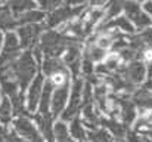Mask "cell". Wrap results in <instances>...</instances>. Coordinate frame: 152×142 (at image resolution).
Returning <instances> with one entry per match:
<instances>
[{
  "instance_id": "cell-12",
  "label": "cell",
  "mask_w": 152,
  "mask_h": 142,
  "mask_svg": "<svg viewBox=\"0 0 152 142\" xmlns=\"http://www.w3.org/2000/svg\"><path fill=\"white\" fill-rule=\"evenodd\" d=\"M69 83L64 85V86H58L53 88V93H52L50 101V114L53 118L61 117V114L64 113L65 107H66V101L69 98Z\"/></svg>"
},
{
  "instance_id": "cell-33",
  "label": "cell",
  "mask_w": 152,
  "mask_h": 142,
  "mask_svg": "<svg viewBox=\"0 0 152 142\" xmlns=\"http://www.w3.org/2000/svg\"><path fill=\"white\" fill-rule=\"evenodd\" d=\"M7 135H9V129L0 124V142H7Z\"/></svg>"
},
{
  "instance_id": "cell-21",
  "label": "cell",
  "mask_w": 152,
  "mask_h": 142,
  "mask_svg": "<svg viewBox=\"0 0 152 142\" xmlns=\"http://www.w3.org/2000/svg\"><path fill=\"white\" fill-rule=\"evenodd\" d=\"M124 3H126V0H109V1L105 4V7H103L105 16H103V21H102L101 24L108 22V21H111V19L120 16V15L123 13Z\"/></svg>"
},
{
  "instance_id": "cell-39",
  "label": "cell",
  "mask_w": 152,
  "mask_h": 142,
  "mask_svg": "<svg viewBox=\"0 0 152 142\" xmlns=\"http://www.w3.org/2000/svg\"><path fill=\"white\" fill-rule=\"evenodd\" d=\"M133 1H136V3H139V4H143V3L148 1V0H133Z\"/></svg>"
},
{
  "instance_id": "cell-37",
  "label": "cell",
  "mask_w": 152,
  "mask_h": 142,
  "mask_svg": "<svg viewBox=\"0 0 152 142\" xmlns=\"http://www.w3.org/2000/svg\"><path fill=\"white\" fill-rule=\"evenodd\" d=\"M140 135H142V136H145V138H148V139H151V141H152V129H149V130H145V132H142Z\"/></svg>"
},
{
  "instance_id": "cell-7",
  "label": "cell",
  "mask_w": 152,
  "mask_h": 142,
  "mask_svg": "<svg viewBox=\"0 0 152 142\" xmlns=\"http://www.w3.org/2000/svg\"><path fill=\"white\" fill-rule=\"evenodd\" d=\"M123 13L133 24V27L136 28V33H140L145 28L152 27V19L143 12L142 4H139V3H136L133 0H126Z\"/></svg>"
},
{
  "instance_id": "cell-32",
  "label": "cell",
  "mask_w": 152,
  "mask_h": 142,
  "mask_svg": "<svg viewBox=\"0 0 152 142\" xmlns=\"http://www.w3.org/2000/svg\"><path fill=\"white\" fill-rule=\"evenodd\" d=\"M142 9H143V12H145V13L152 19V0L145 1V3L142 4Z\"/></svg>"
},
{
  "instance_id": "cell-19",
  "label": "cell",
  "mask_w": 152,
  "mask_h": 142,
  "mask_svg": "<svg viewBox=\"0 0 152 142\" xmlns=\"http://www.w3.org/2000/svg\"><path fill=\"white\" fill-rule=\"evenodd\" d=\"M68 132L72 136V139L77 142H86L87 141V129L83 124V120L80 117H75L69 121Z\"/></svg>"
},
{
  "instance_id": "cell-9",
  "label": "cell",
  "mask_w": 152,
  "mask_h": 142,
  "mask_svg": "<svg viewBox=\"0 0 152 142\" xmlns=\"http://www.w3.org/2000/svg\"><path fill=\"white\" fill-rule=\"evenodd\" d=\"M45 31V25L43 24H28V25H21L15 30L21 47L24 50H31L36 45H39L40 36Z\"/></svg>"
},
{
  "instance_id": "cell-3",
  "label": "cell",
  "mask_w": 152,
  "mask_h": 142,
  "mask_svg": "<svg viewBox=\"0 0 152 142\" xmlns=\"http://www.w3.org/2000/svg\"><path fill=\"white\" fill-rule=\"evenodd\" d=\"M83 86H84V79L77 77L72 82V86L69 89V98H68V105L65 107L64 113L61 114V121H71L72 118L78 117L81 113V104H83Z\"/></svg>"
},
{
  "instance_id": "cell-34",
  "label": "cell",
  "mask_w": 152,
  "mask_h": 142,
  "mask_svg": "<svg viewBox=\"0 0 152 142\" xmlns=\"http://www.w3.org/2000/svg\"><path fill=\"white\" fill-rule=\"evenodd\" d=\"M109 0H89V6L90 7H102L108 3Z\"/></svg>"
},
{
  "instance_id": "cell-23",
  "label": "cell",
  "mask_w": 152,
  "mask_h": 142,
  "mask_svg": "<svg viewBox=\"0 0 152 142\" xmlns=\"http://www.w3.org/2000/svg\"><path fill=\"white\" fill-rule=\"evenodd\" d=\"M84 50L87 52V55L90 56V59H92L95 64H101V62H103L105 58L108 56V52H109V50L101 47L99 45H96L92 39L89 40V45H87V47H86Z\"/></svg>"
},
{
  "instance_id": "cell-16",
  "label": "cell",
  "mask_w": 152,
  "mask_h": 142,
  "mask_svg": "<svg viewBox=\"0 0 152 142\" xmlns=\"http://www.w3.org/2000/svg\"><path fill=\"white\" fill-rule=\"evenodd\" d=\"M64 68H66V67H65L62 58H53V56H45L43 61H42V65H40L42 74H43L46 79L50 77L52 74H55V73L64 70Z\"/></svg>"
},
{
  "instance_id": "cell-13",
  "label": "cell",
  "mask_w": 152,
  "mask_h": 142,
  "mask_svg": "<svg viewBox=\"0 0 152 142\" xmlns=\"http://www.w3.org/2000/svg\"><path fill=\"white\" fill-rule=\"evenodd\" d=\"M99 127H103L105 130L109 132V135L117 139V141H123L126 138V133L129 132V127L120 121V118L115 117H108V116H101L99 118Z\"/></svg>"
},
{
  "instance_id": "cell-11",
  "label": "cell",
  "mask_w": 152,
  "mask_h": 142,
  "mask_svg": "<svg viewBox=\"0 0 152 142\" xmlns=\"http://www.w3.org/2000/svg\"><path fill=\"white\" fill-rule=\"evenodd\" d=\"M45 82H46V77L39 73L34 80L30 83L28 89L25 90L27 95H25V101H27V110L28 113L34 114L37 111V107H39V101H40V96H42V92H43V86H45Z\"/></svg>"
},
{
  "instance_id": "cell-26",
  "label": "cell",
  "mask_w": 152,
  "mask_h": 142,
  "mask_svg": "<svg viewBox=\"0 0 152 142\" xmlns=\"http://www.w3.org/2000/svg\"><path fill=\"white\" fill-rule=\"evenodd\" d=\"M111 139H112V136L103 127H96V129L87 130V141L90 142H109Z\"/></svg>"
},
{
  "instance_id": "cell-30",
  "label": "cell",
  "mask_w": 152,
  "mask_h": 142,
  "mask_svg": "<svg viewBox=\"0 0 152 142\" xmlns=\"http://www.w3.org/2000/svg\"><path fill=\"white\" fill-rule=\"evenodd\" d=\"M87 3H89V0H64V4L72 6V7H75V6H87Z\"/></svg>"
},
{
  "instance_id": "cell-43",
  "label": "cell",
  "mask_w": 152,
  "mask_h": 142,
  "mask_svg": "<svg viewBox=\"0 0 152 142\" xmlns=\"http://www.w3.org/2000/svg\"><path fill=\"white\" fill-rule=\"evenodd\" d=\"M0 101H1V95H0Z\"/></svg>"
},
{
  "instance_id": "cell-8",
  "label": "cell",
  "mask_w": 152,
  "mask_h": 142,
  "mask_svg": "<svg viewBox=\"0 0 152 142\" xmlns=\"http://www.w3.org/2000/svg\"><path fill=\"white\" fill-rule=\"evenodd\" d=\"M83 42L75 39L72 43H69V46L66 47V50L62 55V61L65 64V67L68 68V71L71 73L72 79H77L80 74V67H81V58H83Z\"/></svg>"
},
{
  "instance_id": "cell-15",
  "label": "cell",
  "mask_w": 152,
  "mask_h": 142,
  "mask_svg": "<svg viewBox=\"0 0 152 142\" xmlns=\"http://www.w3.org/2000/svg\"><path fill=\"white\" fill-rule=\"evenodd\" d=\"M6 6L9 7V10L13 13L15 18H18L19 15H22L25 12L39 9V4L34 0H9L6 3Z\"/></svg>"
},
{
  "instance_id": "cell-38",
  "label": "cell",
  "mask_w": 152,
  "mask_h": 142,
  "mask_svg": "<svg viewBox=\"0 0 152 142\" xmlns=\"http://www.w3.org/2000/svg\"><path fill=\"white\" fill-rule=\"evenodd\" d=\"M1 47H3V33L0 31V53H1Z\"/></svg>"
},
{
  "instance_id": "cell-18",
  "label": "cell",
  "mask_w": 152,
  "mask_h": 142,
  "mask_svg": "<svg viewBox=\"0 0 152 142\" xmlns=\"http://www.w3.org/2000/svg\"><path fill=\"white\" fill-rule=\"evenodd\" d=\"M10 105H12V111H13V117H28V110H27V101H25V93L24 92H18V93L12 95L9 98Z\"/></svg>"
},
{
  "instance_id": "cell-24",
  "label": "cell",
  "mask_w": 152,
  "mask_h": 142,
  "mask_svg": "<svg viewBox=\"0 0 152 142\" xmlns=\"http://www.w3.org/2000/svg\"><path fill=\"white\" fill-rule=\"evenodd\" d=\"M13 118V111H12V105L7 96H1L0 101V124L1 126H7Z\"/></svg>"
},
{
  "instance_id": "cell-17",
  "label": "cell",
  "mask_w": 152,
  "mask_h": 142,
  "mask_svg": "<svg viewBox=\"0 0 152 142\" xmlns=\"http://www.w3.org/2000/svg\"><path fill=\"white\" fill-rule=\"evenodd\" d=\"M18 28V21L6 4H0V31H15Z\"/></svg>"
},
{
  "instance_id": "cell-10",
  "label": "cell",
  "mask_w": 152,
  "mask_h": 142,
  "mask_svg": "<svg viewBox=\"0 0 152 142\" xmlns=\"http://www.w3.org/2000/svg\"><path fill=\"white\" fill-rule=\"evenodd\" d=\"M13 130L27 142H45L37 126L28 117H16L13 120Z\"/></svg>"
},
{
  "instance_id": "cell-35",
  "label": "cell",
  "mask_w": 152,
  "mask_h": 142,
  "mask_svg": "<svg viewBox=\"0 0 152 142\" xmlns=\"http://www.w3.org/2000/svg\"><path fill=\"white\" fill-rule=\"evenodd\" d=\"M142 86H143L145 89H148V90H151L152 92V79H146V80H145V83H143Z\"/></svg>"
},
{
  "instance_id": "cell-4",
  "label": "cell",
  "mask_w": 152,
  "mask_h": 142,
  "mask_svg": "<svg viewBox=\"0 0 152 142\" xmlns=\"http://www.w3.org/2000/svg\"><path fill=\"white\" fill-rule=\"evenodd\" d=\"M87 6H66V4H62L61 7H58L56 10H53L52 13L46 15V24H45V30H56L58 27L66 24V22H71L72 19L78 18L84 10H86Z\"/></svg>"
},
{
  "instance_id": "cell-28",
  "label": "cell",
  "mask_w": 152,
  "mask_h": 142,
  "mask_svg": "<svg viewBox=\"0 0 152 142\" xmlns=\"http://www.w3.org/2000/svg\"><path fill=\"white\" fill-rule=\"evenodd\" d=\"M139 36H140V39H142V42H143L145 46L152 47V27H148L143 31H140Z\"/></svg>"
},
{
  "instance_id": "cell-36",
  "label": "cell",
  "mask_w": 152,
  "mask_h": 142,
  "mask_svg": "<svg viewBox=\"0 0 152 142\" xmlns=\"http://www.w3.org/2000/svg\"><path fill=\"white\" fill-rule=\"evenodd\" d=\"M146 79H152V62L146 64Z\"/></svg>"
},
{
  "instance_id": "cell-2",
  "label": "cell",
  "mask_w": 152,
  "mask_h": 142,
  "mask_svg": "<svg viewBox=\"0 0 152 142\" xmlns=\"http://www.w3.org/2000/svg\"><path fill=\"white\" fill-rule=\"evenodd\" d=\"M75 37L66 36L58 30H45L40 36L39 46L42 49L45 56H53V58H61L69 43H72Z\"/></svg>"
},
{
  "instance_id": "cell-6",
  "label": "cell",
  "mask_w": 152,
  "mask_h": 142,
  "mask_svg": "<svg viewBox=\"0 0 152 142\" xmlns=\"http://www.w3.org/2000/svg\"><path fill=\"white\" fill-rule=\"evenodd\" d=\"M115 73H118L126 82H129L130 85H133L136 88L142 86L146 80V65L140 59H134L132 62L121 64Z\"/></svg>"
},
{
  "instance_id": "cell-40",
  "label": "cell",
  "mask_w": 152,
  "mask_h": 142,
  "mask_svg": "<svg viewBox=\"0 0 152 142\" xmlns=\"http://www.w3.org/2000/svg\"><path fill=\"white\" fill-rule=\"evenodd\" d=\"M7 1H9V0H0V4H6Z\"/></svg>"
},
{
  "instance_id": "cell-29",
  "label": "cell",
  "mask_w": 152,
  "mask_h": 142,
  "mask_svg": "<svg viewBox=\"0 0 152 142\" xmlns=\"http://www.w3.org/2000/svg\"><path fill=\"white\" fill-rule=\"evenodd\" d=\"M124 142H143V136L137 132H134L133 129H129V132L126 133V138L123 139Z\"/></svg>"
},
{
  "instance_id": "cell-41",
  "label": "cell",
  "mask_w": 152,
  "mask_h": 142,
  "mask_svg": "<svg viewBox=\"0 0 152 142\" xmlns=\"http://www.w3.org/2000/svg\"><path fill=\"white\" fill-rule=\"evenodd\" d=\"M143 142H152L151 139H148V138H145V136H143Z\"/></svg>"
},
{
  "instance_id": "cell-25",
  "label": "cell",
  "mask_w": 152,
  "mask_h": 142,
  "mask_svg": "<svg viewBox=\"0 0 152 142\" xmlns=\"http://www.w3.org/2000/svg\"><path fill=\"white\" fill-rule=\"evenodd\" d=\"M53 138L55 142H77L68 132V127L64 121H56L53 124Z\"/></svg>"
},
{
  "instance_id": "cell-42",
  "label": "cell",
  "mask_w": 152,
  "mask_h": 142,
  "mask_svg": "<svg viewBox=\"0 0 152 142\" xmlns=\"http://www.w3.org/2000/svg\"><path fill=\"white\" fill-rule=\"evenodd\" d=\"M109 142H120V141H117V139H114V138H112V139H111Z\"/></svg>"
},
{
  "instance_id": "cell-14",
  "label": "cell",
  "mask_w": 152,
  "mask_h": 142,
  "mask_svg": "<svg viewBox=\"0 0 152 142\" xmlns=\"http://www.w3.org/2000/svg\"><path fill=\"white\" fill-rule=\"evenodd\" d=\"M130 99L134 104L139 114H145L148 111H152V92L145 89L143 86L136 88L134 92L130 95Z\"/></svg>"
},
{
  "instance_id": "cell-27",
  "label": "cell",
  "mask_w": 152,
  "mask_h": 142,
  "mask_svg": "<svg viewBox=\"0 0 152 142\" xmlns=\"http://www.w3.org/2000/svg\"><path fill=\"white\" fill-rule=\"evenodd\" d=\"M37 4H39L40 10H43L46 15H49L64 4V0H39Z\"/></svg>"
},
{
  "instance_id": "cell-1",
  "label": "cell",
  "mask_w": 152,
  "mask_h": 142,
  "mask_svg": "<svg viewBox=\"0 0 152 142\" xmlns=\"http://www.w3.org/2000/svg\"><path fill=\"white\" fill-rule=\"evenodd\" d=\"M12 77L19 86L21 92H25L34 77L39 74V65L31 53V50H24L21 56L9 67Z\"/></svg>"
},
{
  "instance_id": "cell-5",
  "label": "cell",
  "mask_w": 152,
  "mask_h": 142,
  "mask_svg": "<svg viewBox=\"0 0 152 142\" xmlns=\"http://www.w3.org/2000/svg\"><path fill=\"white\" fill-rule=\"evenodd\" d=\"M22 47L15 31H6L3 34V47L0 53V68H9L22 53Z\"/></svg>"
},
{
  "instance_id": "cell-20",
  "label": "cell",
  "mask_w": 152,
  "mask_h": 142,
  "mask_svg": "<svg viewBox=\"0 0 152 142\" xmlns=\"http://www.w3.org/2000/svg\"><path fill=\"white\" fill-rule=\"evenodd\" d=\"M16 21H18V27L28 25V24H42L43 21H46V13L40 9H34V10H30V12L19 15L16 18Z\"/></svg>"
},
{
  "instance_id": "cell-22",
  "label": "cell",
  "mask_w": 152,
  "mask_h": 142,
  "mask_svg": "<svg viewBox=\"0 0 152 142\" xmlns=\"http://www.w3.org/2000/svg\"><path fill=\"white\" fill-rule=\"evenodd\" d=\"M52 93H53V85L46 79L45 82V86H43V92L40 96V101H39V107H37V113L40 114H46V113H50V101H52Z\"/></svg>"
},
{
  "instance_id": "cell-31",
  "label": "cell",
  "mask_w": 152,
  "mask_h": 142,
  "mask_svg": "<svg viewBox=\"0 0 152 142\" xmlns=\"http://www.w3.org/2000/svg\"><path fill=\"white\" fill-rule=\"evenodd\" d=\"M7 142H27V141H25V139H22L21 136H18V135L15 133V130H9Z\"/></svg>"
}]
</instances>
